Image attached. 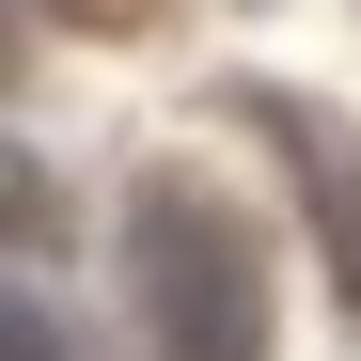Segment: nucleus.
I'll return each mask as SVG.
<instances>
[{"label":"nucleus","instance_id":"f257e3e1","mask_svg":"<svg viewBox=\"0 0 361 361\" xmlns=\"http://www.w3.org/2000/svg\"><path fill=\"white\" fill-rule=\"evenodd\" d=\"M126 298H142L157 361H267V235L204 173H142L126 189Z\"/></svg>","mask_w":361,"mask_h":361},{"label":"nucleus","instance_id":"7ed1b4c3","mask_svg":"<svg viewBox=\"0 0 361 361\" xmlns=\"http://www.w3.org/2000/svg\"><path fill=\"white\" fill-rule=\"evenodd\" d=\"M63 16H110V0H63Z\"/></svg>","mask_w":361,"mask_h":361},{"label":"nucleus","instance_id":"f03ea898","mask_svg":"<svg viewBox=\"0 0 361 361\" xmlns=\"http://www.w3.org/2000/svg\"><path fill=\"white\" fill-rule=\"evenodd\" d=\"M252 126L298 157V189H314V220H330V283H345V314H361V142H345V126H314L298 94H252Z\"/></svg>","mask_w":361,"mask_h":361}]
</instances>
